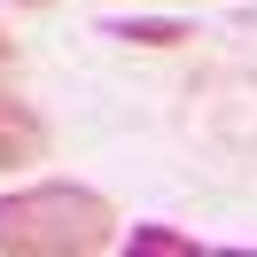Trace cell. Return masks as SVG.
<instances>
[{
  "label": "cell",
  "mask_w": 257,
  "mask_h": 257,
  "mask_svg": "<svg viewBox=\"0 0 257 257\" xmlns=\"http://www.w3.org/2000/svg\"><path fill=\"white\" fill-rule=\"evenodd\" d=\"M117 203L78 179H32L0 195V257H101L117 249Z\"/></svg>",
  "instance_id": "6da1fadb"
},
{
  "label": "cell",
  "mask_w": 257,
  "mask_h": 257,
  "mask_svg": "<svg viewBox=\"0 0 257 257\" xmlns=\"http://www.w3.org/2000/svg\"><path fill=\"white\" fill-rule=\"evenodd\" d=\"M24 164H47V125L32 101L0 94V172H24Z\"/></svg>",
  "instance_id": "7a4b0ae2"
},
{
  "label": "cell",
  "mask_w": 257,
  "mask_h": 257,
  "mask_svg": "<svg viewBox=\"0 0 257 257\" xmlns=\"http://www.w3.org/2000/svg\"><path fill=\"white\" fill-rule=\"evenodd\" d=\"M117 249H133V257H203V241H195L187 226H156V218H141V226H125V234H117Z\"/></svg>",
  "instance_id": "3957f363"
},
{
  "label": "cell",
  "mask_w": 257,
  "mask_h": 257,
  "mask_svg": "<svg viewBox=\"0 0 257 257\" xmlns=\"http://www.w3.org/2000/svg\"><path fill=\"white\" fill-rule=\"evenodd\" d=\"M109 39H125V47H187L195 32H187L179 16H117Z\"/></svg>",
  "instance_id": "277c9868"
},
{
  "label": "cell",
  "mask_w": 257,
  "mask_h": 257,
  "mask_svg": "<svg viewBox=\"0 0 257 257\" xmlns=\"http://www.w3.org/2000/svg\"><path fill=\"white\" fill-rule=\"evenodd\" d=\"M8 63H16V39H8V24H0V70H8Z\"/></svg>",
  "instance_id": "5b68a950"
},
{
  "label": "cell",
  "mask_w": 257,
  "mask_h": 257,
  "mask_svg": "<svg viewBox=\"0 0 257 257\" xmlns=\"http://www.w3.org/2000/svg\"><path fill=\"white\" fill-rule=\"evenodd\" d=\"M24 8H47V0H24Z\"/></svg>",
  "instance_id": "8992f818"
}]
</instances>
